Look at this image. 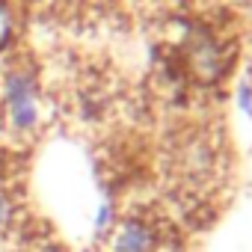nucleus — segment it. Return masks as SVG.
I'll list each match as a JSON object with an SVG mask.
<instances>
[{
	"mask_svg": "<svg viewBox=\"0 0 252 252\" xmlns=\"http://www.w3.org/2000/svg\"><path fill=\"white\" fill-rule=\"evenodd\" d=\"M237 104H240V110L252 119V83H249V80H240V86H237Z\"/></svg>",
	"mask_w": 252,
	"mask_h": 252,
	"instance_id": "6",
	"label": "nucleus"
},
{
	"mask_svg": "<svg viewBox=\"0 0 252 252\" xmlns=\"http://www.w3.org/2000/svg\"><path fill=\"white\" fill-rule=\"evenodd\" d=\"M12 36H15V18H12V9L0 0V54H3L9 45H12Z\"/></svg>",
	"mask_w": 252,
	"mask_h": 252,
	"instance_id": "4",
	"label": "nucleus"
},
{
	"mask_svg": "<svg viewBox=\"0 0 252 252\" xmlns=\"http://www.w3.org/2000/svg\"><path fill=\"white\" fill-rule=\"evenodd\" d=\"M113 225H116V208L110 199H104L95 211V234H110Z\"/></svg>",
	"mask_w": 252,
	"mask_h": 252,
	"instance_id": "5",
	"label": "nucleus"
},
{
	"mask_svg": "<svg viewBox=\"0 0 252 252\" xmlns=\"http://www.w3.org/2000/svg\"><path fill=\"white\" fill-rule=\"evenodd\" d=\"M15 220H18V199L6 184H0V234H6L15 225Z\"/></svg>",
	"mask_w": 252,
	"mask_h": 252,
	"instance_id": "3",
	"label": "nucleus"
},
{
	"mask_svg": "<svg viewBox=\"0 0 252 252\" xmlns=\"http://www.w3.org/2000/svg\"><path fill=\"white\" fill-rule=\"evenodd\" d=\"M107 246L110 252H158V234L146 220L125 217V220H116Z\"/></svg>",
	"mask_w": 252,
	"mask_h": 252,
	"instance_id": "2",
	"label": "nucleus"
},
{
	"mask_svg": "<svg viewBox=\"0 0 252 252\" xmlns=\"http://www.w3.org/2000/svg\"><path fill=\"white\" fill-rule=\"evenodd\" d=\"M0 110L9 134L33 137L42 125V83L33 65H9L0 77Z\"/></svg>",
	"mask_w": 252,
	"mask_h": 252,
	"instance_id": "1",
	"label": "nucleus"
}]
</instances>
